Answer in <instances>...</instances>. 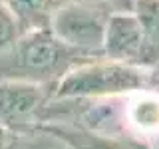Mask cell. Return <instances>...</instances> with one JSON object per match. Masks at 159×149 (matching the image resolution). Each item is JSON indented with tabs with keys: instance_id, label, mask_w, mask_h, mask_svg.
I'll return each mask as SVG.
<instances>
[{
	"instance_id": "6da1fadb",
	"label": "cell",
	"mask_w": 159,
	"mask_h": 149,
	"mask_svg": "<svg viewBox=\"0 0 159 149\" xmlns=\"http://www.w3.org/2000/svg\"><path fill=\"white\" fill-rule=\"evenodd\" d=\"M89 60L93 58L60 42L50 28L26 30L10 48L0 52V82L56 86L72 68Z\"/></svg>"
},
{
	"instance_id": "7a4b0ae2",
	"label": "cell",
	"mask_w": 159,
	"mask_h": 149,
	"mask_svg": "<svg viewBox=\"0 0 159 149\" xmlns=\"http://www.w3.org/2000/svg\"><path fill=\"white\" fill-rule=\"evenodd\" d=\"M143 89H153L147 68L102 56L70 70L56 84L54 97H111Z\"/></svg>"
},
{
	"instance_id": "3957f363",
	"label": "cell",
	"mask_w": 159,
	"mask_h": 149,
	"mask_svg": "<svg viewBox=\"0 0 159 149\" xmlns=\"http://www.w3.org/2000/svg\"><path fill=\"white\" fill-rule=\"evenodd\" d=\"M109 10L76 0L66 2L54 12L50 30L60 42L92 58L103 56V34L109 18Z\"/></svg>"
},
{
	"instance_id": "277c9868",
	"label": "cell",
	"mask_w": 159,
	"mask_h": 149,
	"mask_svg": "<svg viewBox=\"0 0 159 149\" xmlns=\"http://www.w3.org/2000/svg\"><path fill=\"white\" fill-rule=\"evenodd\" d=\"M56 86L30 82H0V125L10 135H24L42 127L44 111Z\"/></svg>"
},
{
	"instance_id": "5b68a950",
	"label": "cell",
	"mask_w": 159,
	"mask_h": 149,
	"mask_svg": "<svg viewBox=\"0 0 159 149\" xmlns=\"http://www.w3.org/2000/svg\"><path fill=\"white\" fill-rule=\"evenodd\" d=\"M143 50V30L131 10L111 12L106 24L102 54L107 60L139 66Z\"/></svg>"
},
{
	"instance_id": "8992f818",
	"label": "cell",
	"mask_w": 159,
	"mask_h": 149,
	"mask_svg": "<svg viewBox=\"0 0 159 149\" xmlns=\"http://www.w3.org/2000/svg\"><path fill=\"white\" fill-rule=\"evenodd\" d=\"M42 129L62 139L70 149H153L137 133L106 135V133L88 131L82 127L64 125V123H44Z\"/></svg>"
},
{
	"instance_id": "52a82bcc",
	"label": "cell",
	"mask_w": 159,
	"mask_h": 149,
	"mask_svg": "<svg viewBox=\"0 0 159 149\" xmlns=\"http://www.w3.org/2000/svg\"><path fill=\"white\" fill-rule=\"evenodd\" d=\"M131 12L137 16L143 30L141 68H151L159 60V0H133Z\"/></svg>"
},
{
	"instance_id": "ba28073f",
	"label": "cell",
	"mask_w": 159,
	"mask_h": 149,
	"mask_svg": "<svg viewBox=\"0 0 159 149\" xmlns=\"http://www.w3.org/2000/svg\"><path fill=\"white\" fill-rule=\"evenodd\" d=\"M127 121L129 129L137 135L159 131V92L143 89L127 96Z\"/></svg>"
},
{
	"instance_id": "9c48e42d",
	"label": "cell",
	"mask_w": 159,
	"mask_h": 149,
	"mask_svg": "<svg viewBox=\"0 0 159 149\" xmlns=\"http://www.w3.org/2000/svg\"><path fill=\"white\" fill-rule=\"evenodd\" d=\"M24 30L48 28L54 12L66 0H0Z\"/></svg>"
},
{
	"instance_id": "30bf717a",
	"label": "cell",
	"mask_w": 159,
	"mask_h": 149,
	"mask_svg": "<svg viewBox=\"0 0 159 149\" xmlns=\"http://www.w3.org/2000/svg\"><path fill=\"white\" fill-rule=\"evenodd\" d=\"M24 32L26 30L20 26V22L14 18V14L0 2V52L10 48Z\"/></svg>"
},
{
	"instance_id": "8fae6325",
	"label": "cell",
	"mask_w": 159,
	"mask_h": 149,
	"mask_svg": "<svg viewBox=\"0 0 159 149\" xmlns=\"http://www.w3.org/2000/svg\"><path fill=\"white\" fill-rule=\"evenodd\" d=\"M84 4H93V6H102L109 12H121V10H131L133 0H76Z\"/></svg>"
},
{
	"instance_id": "7c38bea8",
	"label": "cell",
	"mask_w": 159,
	"mask_h": 149,
	"mask_svg": "<svg viewBox=\"0 0 159 149\" xmlns=\"http://www.w3.org/2000/svg\"><path fill=\"white\" fill-rule=\"evenodd\" d=\"M10 139H12V135L0 125V149H10Z\"/></svg>"
},
{
	"instance_id": "4fadbf2b",
	"label": "cell",
	"mask_w": 159,
	"mask_h": 149,
	"mask_svg": "<svg viewBox=\"0 0 159 149\" xmlns=\"http://www.w3.org/2000/svg\"><path fill=\"white\" fill-rule=\"evenodd\" d=\"M149 72H151V79H153V84H159V60H157L155 66L149 68Z\"/></svg>"
},
{
	"instance_id": "5bb4252c",
	"label": "cell",
	"mask_w": 159,
	"mask_h": 149,
	"mask_svg": "<svg viewBox=\"0 0 159 149\" xmlns=\"http://www.w3.org/2000/svg\"><path fill=\"white\" fill-rule=\"evenodd\" d=\"M153 89H155V92H159V84H153Z\"/></svg>"
}]
</instances>
